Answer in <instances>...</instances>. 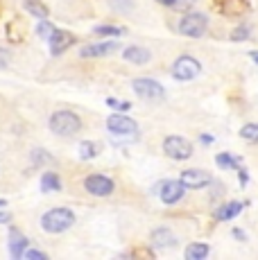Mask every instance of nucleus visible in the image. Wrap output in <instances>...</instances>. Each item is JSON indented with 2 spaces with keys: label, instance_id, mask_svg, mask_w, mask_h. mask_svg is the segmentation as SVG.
<instances>
[{
  "label": "nucleus",
  "instance_id": "1",
  "mask_svg": "<svg viewBox=\"0 0 258 260\" xmlns=\"http://www.w3.org/2000/svg\"><path fill=\"white\" fill-rule=\"evenodd\" d=\"M48 127H50L52 134H57V136H75V134L82 129V118L77 116L75 111H68V109H59V111H54L50 120H48Z\"/></svg>",
  "mask_w": 258,
  "mask_h": 260
},
{
  "label": "nucleus",
  "instance_id": "2",
  "mask_svg": "<svg viewBox=\"0 0 258 260\" xmlns=\"http://www.w3.org/2000/svg\"><path fill=\"white\" fill-rule=\"evenodd\" d=\"M73 224H75V213H73L71 208H63V206L50 208V211L43 213V217H41V229L46 233H52V236L68 231Z\"/></svg>",
  "mask_w": 258,
  "mask_h": 260
},
{
  "label": "nucleus",
  "instance_id": "3",
  "mask_svg": "<svg viewBox=\"0 0 258 260\" xmlns=\"http://www.w3.org/2000/svg\"><path fill=\"white\" fill-rule=\"evenodd\" d=\"M132 88H134V93L141 100H145V102H161V100L166 98L163 86L152 77H136L132 82Z\"/></svg>",
  "mask_w": 258,
  "mask_h": 260
},
{
  "label": "nucleus",
  "instance_id": "4",
  "mask_svg": "<svg viewBox=\"0 0 258 260\" xmlns=\"http://www.w3.org/2000/svg\"><path fill=\"white\" fill-rule=\"evenodd\" d=\"M206 29H208V18L204 14H197V12H188L179 21V25H177V32L183 34V37H190V39L204 37Z\"/></svg>",
  "mask_w": 258,
  "mask_h": 260
},
{
  "label": "nucleus",
  "instance_id": "5",
  "mask_svg": "<svg viewBox=\"0 0 258 260\" xmlns=\"http://www.w3.org/2000/svg\"><path fill=\"white\" fill-rule=\"evenodd\" d=\"M200 73H202V63L190 54H183L172 63V77L177 82H192V79H197Z\"/></svg>",
  "mask_w": 258,
  "mask_h": 260
},
{
  "label": "nucleus",
  "instance_id": "6",
  "mask_svg": "<svg viewBox=\"0 0 258 260\" xmlns=\"http://www.w3.org/2000/svg\"><path fill=\"white\" fill-rule=\"evenodd\" d=\"M84 190H86L88 194H93V197H109V194L116 190V183H113V179H109L107 174H100V172H91L84 177L82 181Z\"/></svg>",
  "mask_w": 258,
  "mask_h": 260
},
{
  "label": "nucleus",
  "instance_id": "7",
  "mask_svg": "<svg viewBox=\"0 0 258 260\" xmlns=\"http://www.w3.org/2000/svg\"><path fill=\"white\" fill-rule=\"evenodd\" d=\"M163 154L175 158V161H186L192 156V145L183 136H168L163 141Z\"/></svg>",
  "mask_w": 258,
  "mask_h": 260
},
{
  "label": "nucleus",
  "instance_id": "8",
  "mask_svg": "<svg viewBox=\"0 0 258 260\" xmlns=\"http://www.w3.org/2000/svg\"><path fill=\"white\" fill-rule=\"evenodd\" d=\"M107 129L111 134H118V136H132L138 132V124L136 120H132L125 113H113L107 118Z\"/></svg>",
  "mask_w": 258,
  "mask_h": 260
},
{
  "label": "nucleus",
  "instance_id": "9",
  "mask_svg": "<svg viewBox=\"0 0 258 260\" xmlns=\"http://www.w3.org/2000/svg\"><path fill=\"white\" fill-rule=\"evenodd\" d=\"M183 183L179 179H172V181H163L158 183V197H161V202L166 204V206H175L177 202L183 197Z\"/></svg>",
  "mask_w": 258,
  "mask_h": 260
},
{
  "label": "nucleus",
  "instance_id": "10",
  "mask_svg": "<svg viewBox=\"0 0 258 260\" xmlns=\"http://www.w3.org/2000/svg\"><path fill=\"white\" fill-rule=\"evenodd\" d=\"M179 181L183 183V188H190V190H200L211 183V174L206 170H200V168H188L181 172Z\"/></svg>",
  "mask_w": 258,
  "mask_h": 260
},
{
  "label": "nucleus",
  "instance_id": "11",
  "mask_svg": "<svg viewBox=\"0 0 258 260\" xmlns=\"http://www.w3.org/2000/svg\"><path fill=\"white\" fill-rule=\"evenodd\" d=\"M120 50V43L118 41H100V43H88L79 50V57L82 59H93V57H107V54H113Z\"/></svg>",
  "mask_w": 258,
  "mask_h": 260
},
{
  "label": "nucleus",
  "instance_id": "12",
  "mask_svg": "<svg viewBox=\"0 0 258 260\" xmlns=\"http://www.w3.org/2000/svg\"><path fill=\"white\" fill-rule=\"evenodd\" d=\"M48 43H50L52 54H61L75 43V37L71 32H66V29H54L50 37H48Z\"/></svg>",
  "mask_w": 258,
  "mask_h": 260
},
{
  "label": "nucleus",
  "instance_id": "13",
  "mask_svg": "<svg viewBox=\"0 0 258 260\" xmlns=\"http://www.w3.org/2000/svg\"><path fill=\"white\" fill-rule=\"evenodd\" d=\"M122 59H125L127 63H134V66H145V63H150L152 52L143 46H129V48H125V52H122Z\"/></svg>",
  "mask_w": 258,
  "mask_h": 260
},
{
  "label": "nucleus",
  "instance_id": "14",
  "mask_svg": "<svg viewBox=\"0 0 258 260\" xmlns=\"http://www.w3.org/2000/svg\"><path fill=\"white\" fill-rule=\"evenodd\" d=\"M150 242H152V247H156V249H170L177 244V236L170 231V229L161 226V229H154V231H152Z\"/></svg>",
  "mask_w": 258,
  "mask_h": 260
},
{
  "label": "nucleus",
  "instance_id": "15",
  "mask_svg": "<svg viewBox=\"0 0 258 260\" xmlns=\"http://www.w3.org/2000/svg\"><path fill=\"white\" fill-rule=\"evenodd\" d=\"M25 249H27V238L23 236L21 231L12 229V231H9V251H12V256L14 258H21Z\"/></svg>",
  "mask_w": 258,
  "mask_h": 260
},
{
  "label": "nucleus",
  "instance_id": "16",
  "mask_svg": "<svg viewBox=\"0 0 258 260\" xmlns=\"http://www.w3.org/2000/svg\"><path fill=\"white\" fill-rule=\"evenodd\" d=\"M242 206H245L242 202H227V204H222V206L215 211V219H220V222H224V219H233L238 213L242 211Z\"/></svg>",
  "mask_w": 258,
  "mask_h": 260
},
{
  "label": "nucleus",
  "instance_id": "17",
  "mask_svg": "<svg viewBox=\"0 0 258 260\" xmlns=\"http://www.w3.org/2000/svg\"><path fill=\"white\" fill-rule=\"evenodd\" d=\"M208 253H211V247L204 242H192L190 247L186 249V258L188 260H204Z\"/></svg>",
  "mask_w": 258,
  "mask_h": 260
},
{
  "label": "nucleus",
  "instance_id": "18",
  "mask_svg": "<svg viewBox=\"0 0 258 260\" xmlns=\"http://www.w3.org/2000/svg\"><path fill=\"white\" fill-rule=\"evenodd\" d=\"M41 188H43V192H57V190H61V179H59V174L46 172L41 177Z\"/></svg>",
  "mask_w": 258,
  "mask_h": 260
},
{
  "label": "nucleus",
  "instance_id": "19",
  "mask_svg": "<svg viewBox=\"0 0 258 260\" xmlns=\"http://www.w3.org/2000/svg\"><path fill=\"white\" fill-rule=\"evenodd\" d=\"M98 154H100V145L93 143V141H82V145H79V156H82L84 161L95 158Z\"/></svg>",
  "mask_w": 258,
  "mask_h": 260
},
{
  "label": "nucleus",
  "instance_id": "20",
  "mask_svg": "<svg viewBox=\"0 0 258 260\" xmlns=\"http://www.w3.org/2000/svg\"><path fill=\"white\" fill-rule=\"evenodd\" d=\"M95 34H100V37H122L125 34V27H120V25H111V23H107V25H98L95 29H93Z\"/></svg>",
  "mask_w": 258,
  "mask_h": 260
},
{
  "label": "nucleus",
  "instance_id": "21",
  "mask_svg": "<svg viewBox=\"0 0 258 260\" xmlns=\"http://www.w3.org/2000/svg\"><path fill=\"white\" fill-rule=\"evenodd\" d=\"M25 9L29 14H34L37 18H46L48 16V7H43L39 0H25Z\"/></svg>",
  "mask_w": 258,
  "mask_h": 260
},
{
  "label": "nucleus",
  "instance_id": "22",
  "mask_svg": "<svg viewBox=\"0 0 258 260\" xmlns=\"http://www.w3.org/2000/svg\"><path fill=\"white\" fill-rule=\"evenodd\" d=\"M166 7L172 9V12H190L195 7V0H170Z\"/></svg>",
  "mask_w": 258,
  "mask_h": 260
},
{
  "label": "nucleus",
  "instance_id": "23",
  "mask_svg": "<svg viewBox=\"0 0 258 260\" xmlns=\"http://www.w3.org/2000/svg\"><path fill=\"white\" fill-rule=\"evenodd\" d=\"M215 163L220 166L222 170H238V161L229 154H217L215 156Z\"/></svg>",
  "mask_w": 258,
  "mask_h": 260
},
{
  "label": "nucleus",
  "instance_id": "24",
  "mask_svg": "<svg viewBox=\"0 0 258 260\" xmlns=\"http://www.w3.org/2000/svg\"><path fill=\"white\" fill-rule=\"evenodd\" d=\"M240 136L245 141H251V143H258V124H245L240 129Z\"/></svg>",
  "mask_w": 258,
  "mask_h": 260
},
{
  "label": "nucleus",
  "instance_id": "25",
  "mask_svg": "<svg viewBox=\"0 0 258 260\" xmlns=\"http://www.w3.org/2000/svg\"><path fill=\"white\" fill-rule=\"evenodd\" d=\"M52 32H54V25H52V23H48V21H41V23H39V34H41L43 39H48Z\"/></svg>",
  "mask_w": 258,
  "mask_h": 260
},
{
  "label": "nucleus",
  "instance_id": "26",
  "mask_svg": "<svg viewBox=\"0 0 258 260\" xmlns=\"http://www.w3.org/2000/svg\"><path fill=\"white\" fill-rule=\"evenodd\" d=\"M21 258H29V260H46L48 256H46L43 251H32V249H25Z\"/></svg>",
  "mask_w": 258,
  "mask_h": 260
},
{
  "label": "nucleus",
  "instance_id": "27",
  "mask_svg": "<svg viewBox=\"0 0 258 260\" xmlns=\"http://www.w3.org/2000/svg\"><path fill=\"white\" fill-rule=\"evenodd\" d=\"M9 61H12V54H9L5 48H0V71H5V68L9 66Z\"/></svg>",
  "mask_w": 258,
  "mask_h": 260
},
{
  "label": "nucleus",
  "instance_id": "28",
  "mask_svg": "<svg viewBox=\"0 0 258 260\" xmlns=\"http://www.w3.org/2000/svg\"><path fill=\"white\" fill-rule=\"evenodd\" d=\"M247 34H249V27H245V25H240V27L236 29V32L231 34L233 41H240V39H247Z\"/></svg>",
  "mask_w": 258,
  "mask_h": 260
},
{
  "label": "nucleus",
  "instance_id": "29",
  "mask_svg": "<svg viewBox=\"0 0 258 260\" xmlns=\"http://www.w3.org/2000/svg\"><path fill=\"white\" fill-rule=\"evenodd\" d=\"M32 158H34V161H37V163H48V161H52V158L48 156V154L43 152V149H34Z\"/></svg>",
  "mask_w": 258,
  "mask_h": 260
},
{
  "label": "nucleus",
  "instance_id": "30",
  "mask_svg": "<svg viewBox=\"0 0 258 260\" xmlns=\"http://www.w3.org/2000/svg\"><path fill=\"white\" fill-rule=\"evenodd\" d=\"M9 219H12V215H9V213H3V211H0V224L9 222Z\"/></svg>",
  "mask_w": 258,
  "mask_h": 260
},
{
  "label": "nucleus",
  "instance_id": "31",
  "mask_svg": "<svg viewBox=\"0 0 258 260\" xmlns=\"http://www.w3.org/2000/svg\"><path fill=\"white\" fill-rule=\"evenodd\" d=\"M233 236L240 238V240H245V233H242V231H233Z\"/></svg>",
  "mask_w": 258,
  "mask_h": 260
},
{
  "label": "nucleus",
  "instance_id": "32",
  "mask_svg": "<svg viewBox=\"0 0 258 260\" xmlns=\"http://www.w3.org/2000/svg\"><path fill=\"white\" fill-rule=\"evenodd\" d=\"M7 206V202H5V199H0V208H5Z\"/></svg>",
  "mask_w": 258,
  "mask_h": 260
},
{
  "label": "nucleus",
  "instance_id": "33",
  "mask_svg": "<svg viewBox=\"0 0 258 260\" xmlns=\"http://www.w3.org/2000/svg\"><path fill=\"white\" fill-rule=\"evenodd\" d=\"M156 3H161V5H168V3H170V0H156Z\"/></svg>",
  "mask_w": 258,
  "mask_h": 260
},
{
  "label": "nucleus",
  "instance_id": "34",
  "mask_svg": "<svg viewBox=\"0 0 258 260\" xmlns=\"http://www.w3.org/2000/svg\"><path fill=\"white\" fill-rule=\"evenodd\" d=\"M251 57H254V59H256V63H258V52H251Z\"/></svg>",
  "mask_w": 258,
  "mask_h": 260
}]
</instances>
